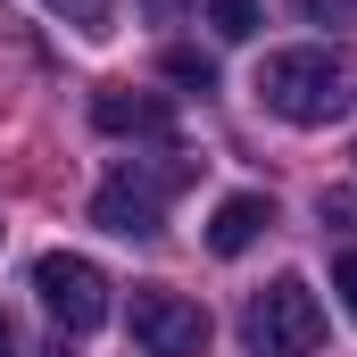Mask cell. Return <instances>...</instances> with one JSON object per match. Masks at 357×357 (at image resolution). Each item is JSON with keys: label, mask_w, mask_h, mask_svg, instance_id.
I'll return each mask as SVG.
<instances>
[{"label": "cell", "mask_w": 357, "mask_h": 357, "mask_svg": "<svg viewBox=\"0 0 357 357\" xmlns=\"http://www.w3.org/2000/svg\"><path fill=\"white\" fill-rule=\"evenodd\" d=\"M258 100L282 125H341L357 108V50L349 42H299L258 67Z\"/></svg>", "instance_id": "obj_1"}, {"label": "cell", "mask_w": 357, "mask_h": 357, "mask_svg": "<svg viewBox=\"0 0 357 357\" xmlns=\"http://www.w3.org/2000/svg\"><path fill=\"white\" fill-rule=\"evenodd\" d=\"M241 333H250L258 357H316L324 349V307H316V291H307L299 274H282V282H266V291L250 299Z\"/></svg>", "instance_id": "obj_2"}, {"label": "cell", "mask_w": 357, "mask_h": 357, "mask_svg": "<svg viewBox=\"0 0 357 357\" xmlns=\"http://www.w3.org/2000/svg\"><path fill=\"white\" fill-rule=\"evenodd\" d=\"M125 324H133V341L150 357H208V341H216L208 307L183 299V291H167V282H142L133 307H125Z\"/></svg>", "instance_id": "obj_3"}, {"label": "cell", "mask_w": 357, "mask_h": 357, "mask_svg": "<svg viewBox=\"0 0 357 357\" xmlns=\"http://www.w3.org/2000/svg\"><path fill=\"white\" fill-rule=\"evenodd\" d=\"M33 291H42V307L59 316V333H91V324H108V274L75 258V250H50L42 266H33Z\"/></svg>", "instance_id": "obj_4"}, {"label": "cell", "mask_w": 357, "mask_h": 357, "mask_svg": "<svg viewBox=\"0 0 357 357\" xmlns=\"http://www.w3.org/2000/svg\"><path fill=\"white\" fill-rule=\"evenodd\" d=\"M91 125L100 133H175V100L167 91H133V84H100L91 91Z\"/></svg>", "instance_id": "obj_5"}, {"label": "cell", "mask_w": 357, "mask_h": 357, "mask_svg": "<svg viewBox=\"0 0 357 357\" xmlns=\"http://www.w3.org/2000/svg\"><path fill=\"white\" fill-rule=\"evenodd\" d=\"M91 225H100V233H116V241H158V233H167L158 199H142L133 183H116V175L91 191Z\"/></svg>", "instance_id": "obj_6"}, {"label": "cell", "mask_w": 357, "mask_h": 357, "mask_svg": "<svg viewBox=\"0 0 357 357\" xmlns=\"http://www.w3.org/2000/svg\"><path fill=\"white\" fill-rule=\"evenodd\" d=\"M266 225H274L266 191H233V199H216V216H208V250H216V258H241Z\"/></svg>", "instance_id": "obj_7"}, {"label": "cell", "mask_w": 357, "mask_h": 357, "mask_svg": "<svg viewBox=\"0 0 357 357\" xmlns=\"http://www.w3.org/2000/svg\"><path fill=\"white\" fill-rule=\"evenodd\" d=\"M116 183H133L142 199H158V208H167L183 183H191V158H125V167H116Z\"/></svg>", "instance_id": "obj_8"}, {"label": "cell", "mask_w": 357, "mask_h": 357, "mask_svg": "<svg viewBox=\"0 0 357 357\" xmlns=\"http://www.w3.org/2000/svg\"><path fill=\"white\" fill-rule=\"evenodd\" d=\"M208 25H216L225 42H250V33L266 25V0H208Z\"/></svg>", "instance_id": "obj_9"}, {"label": "cell", "mask_w": 357, "mask_h": 357, "mask_svg": "<svg viewBox=\"0 0 357 357\" xmlns=\"http://www.w3.org/2000/svg\"><path fill=\"white\" fill-rule=\"evenodd\" d=\"M50 17H67V25H84V33H108V17H116V0H42Z\"/></svg>", "instance_id": "obj_10"}, {"label": "cell", "mask_w": 357, "mask_h": 357, "mask_svg": "<svg viewBox=\"0 0 357 357\" xmlns=\"http://www.w3.org/2000/svg\"><path fill=\"white\" fill-rule=\"evenodd\" d=\"M167 84H191V91H216V59H199V50H167Z\"/></svg>", "instance_id": "obj_11"}, {"label": "cell", "mask_w": 357, "mask_h": 357, "mask_svg": "<svg viewBox=\"0 0 357 357\" xmlns=\"http://www.w3.org/2000/svg\"><path fill=\"white\" fill-rule=\"evenodd\" d=\"M299 17H307V25H349L357 0H299Z\"/></svg>", "instance_id": "obj_12"}, {"label": "cell", "mask_w": 357, "mask_h": 357, "mask_svg": "<svg viewBox=\"0 0 357 357\" xmlns=\"http://www.w3.org/2000/svg\"><path fill=\"white\" fill-rule=\"evenodd\" d=\"M333 291H341V307H349V324H357V250L333 258Z\"/></svg>", "instance_id": "obj_13"}, {"label": "cell", "mask_w": 357, "mask_h": 357, "mask_svg": "<svg viewBox=\"0 0 357 357\" xmlns=\"http://www.w3.org/2000/svg\"><path fill=\"white\" fill-rule=\"evenodd\" d=\"M183 8H191V0H142V17H150V25H183Z\"/></svg>", "instance_id": "obj_14"}, {"label": "cell", "mask_w": 357, "mask_h": 357, "mask_svg": "<svg viewBox=\"0 0 357 357\" xmlns=\"http://www.w3.org/2000/svg\"><path fill=\"white\" fill-rule=\"evenodd\" d=\"M0 357H17V324H8V307H0Z\"/></svg>", "instance_id": "obj_15"}]
</instances>
